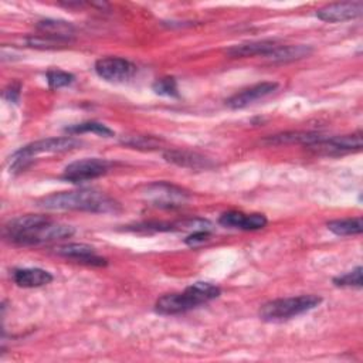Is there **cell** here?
<instances>
[{
	"instance_id": "cell-1",
	"label": "cell",
	"mask_w": 363,
	"mask_h": 363,
	"mask_svg": "<svg viewBox=\"0 0 363 363\" xmlns=\"http://www.w3.org/2000/svg\"><path fill=\"white\" fill-rule=\"evenodd\" d=\"M74 234V228L68 224L52 221L47 216L26 214L10 220L4 225V237L17 245H38Z\"/></svg>"
},
{
	"instance_id": "cell-2",
	"label": "cell",
	"mask_w": 363,
	"mask_h": 363,
	"mask_svg": "<svg viewBox=\"0 0 363 363\" xmlns=\"http://www.w3.org/2000/svg\"><path fill=\"white\" fill-rule=\"evenodd\" d=\"M38 207L45 210H79L89 213H109L118 208V203L102 191L81 189L54 193L43 197Z\"/></svg>"
},
{
	"instance_id": "cell-3",
	"label": "cell",
	"mask_w": 363,
	"mask_h": 363,
	"mask_svg": "<svg viewBox=\"0 0 363 363\" xmlns=\"http://www.w3.org/2000/svg\"><path fill=\"white\" fill-rule=\"evenodd\" d=\"M220 294L221 289L217 285L199 281L187 286L183 292L166 294L160 296L155 303V309L157 313L162 315L184 313L190 309H194L203 303L216 299L217 296H220Z\"/></svg>"
},
{
	"instance_id": "cell-4",
	"label": "cell",
	"mask_w": 363,
	"mask_h": 363,
	"mask_svg": "<svg viewBox=\"0 0 363 363\" xmlns=\"http://www.w3.org/2000/svg\"><path fill=\"white\" fill-rule=\"evenodd\" d=\"M322 302L316 295H299L289 298H278L264 303L259 309V318L267 322H278L295 318L315 309Z\"/></svg>"
},
{
	"instance_id": "cell-5",
	"label": "cell",
	"mask_w": 363,
	"mask_h": 363,
	"mask_svg": "<svg viewBox=\"0 0 363 363\" xmlns=\"http://www.w3.org/2000/svg\"><path fill=\"white\" fill-rule=\"evenodd\" d=\"M81 142L71 136L64 138H48L35 140L33 143L26 145L20 150H17L11 156V169H24L28 162L37 155L41 153H58V152H67L77 146H79Z\"/></svg>"
},
{
	"instance_id": "cell-6",
	"label": "cell",
	"mask_w": 363,
	"mask_h": 363,
	"mask_svg": "<svg viewBox=\"0 0 363 363\" xmlns=\"http://www.w3.org/2000/svg\"><path fill=\"white\" fill-rule=\"evenodd\" d=\"M111 167V163L106 159L99 157H86L69 163L62 173V179L69 183H84L104 176Z\"/></svg>"
},
{
	"instance_id": "cell-7",
	"label": "cell",
	"mask_w": 363,
	"mask_h": 363,
	"mask_svg": "<svg viewBox=\"0 0 363 363\" xmlns=\"http://www.w3.org/2000/svg\"><path fill=\"white\" fill-rule=\"evenodd\" d=\"M145 197L157 207L172 208L183 206L187 201L189 194L186 190L174 184L166 182H156L146 187Z\"/></svg>"
},
{
	"instance_id": "cell-8",
	"label": "cell",
	"mask_w": 363,
	"mask_h": 363,
	"mask_svg": "<svg viewBox=\"0 0 363 363\" xmlns=\"http://www.w3.org/2000/svg\"><path fill=\"white\" fill-rule=\"evenodd\" d=\"M362 146V132H356L342 136H323L318 142L309 145L308 149L320 155H343L360 150Z\"/></svg>"
},
{
	"instance_id": "cell-9",
	"label": "cell",
	"mask_w": 363,
	"mask_h": 363,
	"mask_svg": "<svg viewBox=\"0 0 363 363\" xmlns=\"http://www.w3.org/2000/svg\"><path fill=\"white\" fill-rule=\"evenodd\" d=\"M95 72L109 82H123L136 72L135 64L121 57H104L95 62Z\"/></svg>"
},
{
	"instance_id": "cell-10",
	"label": "cell",
	"mask_w": 363,
	"mask_h": 363,
	"mask_svg": "<svg viewBox=\"0 0 363 363\" xmlns=\"http://www.w3.org/2000/svg\"><path fill=\"white\" fill-rule=\"evenodd\" d=\"M363 11V3L359 1H340V3H332L326 4L322 9L316 11V17L322 21L329 23H339L356 18L362 16Z\"/></svg>"
},
{
	"instance_id": "cell-11",
	"label": "cell",
	"mask_w": 363,
	"mask_h": 363,
	"mask_svg": "<svg viewBox=\"0 0 363 363\" xmlns=\"http://www.w3.org/2000/svg\"><path fill=\"white\" fill-rule=\"evenodd\" d=\"M55 252L64 258L81 262V264H86V265H94V267H102L106 265V259L102 258L101 255L96 254V251L88 245V244H82V242H69V244H64L55 248Z\"/></svg>"
},
{
	"instance_id": "cell-12",
	"label": "cell",
	"mask_w": 363,
	"mask_h": 363,
	"mask_svg": "<svg viewBox=\"0 0 363 363\" xmlns=\"http://www.w3.org/2000/svg\"><path fill=\"white\" fill-rule=\"evenodd\" d=\"M277 88H278L277 82H259L250 88L242 89L241 92L234 94L231 98H228L225 101V105L231 109H241V108H245V106L268 96Z\"/></svg>"
},
{
	"instance_id": "cell-13",
	"label": "cell",
	"mask_w": 363,
	"mask_h": 363,
	"mask_svg": "<svg viewBox=\"0 0 363 363\" xmlns=\"http://www.w3.org/2000/svg\"><path fill=\"white\" fill-rule=\"evenodd\" d=\"M218 223L224 227L240 228V230H259L264 228L268 223L267 217L259 213L244 214L241 211H227L223 213L218 218Z\"/></svg>"
},
{
	"instance_id": "cell-14",
	"label": "cell",
	"mask_w": 363,
	"mask_h": 363,
	"mask_svg": "<svg viewBox=\"0 0 363 363\" xmlns=\"http://www.w3.org/2000/svg\"><path fill=\"white\" fill-rule=\"evenodd\" d=\"M13 281L21 288H38L50 284L52 275L43 268H17L13 271Z\"/></svg>"
},
{
	"instance_id": "cell-15",
	"label": "cell",
	"mask_w": 363,
	"mask_h": 363,
	"mask_svg": "<svg viewBox=\"0 0 363 363\" xmlns=\"http://www.w3.org/2000/svg\"><path fill=\"white\" fill-rule=\"evenodd\" d=\"M279 44L274 40H259V41H250L233 45L227 50V54L233 58L238 57H254V55H262L267 57L269 52H272Z\"/></svg>"
},
{
	"instance_id": "cell-16",
	"label": "cell",
	"mask_w": 363,
	"mask_h": 363,
	"mask_svg": "<svg viewBox=\"0 0 363 363\" xmlns=\"http://www.w3.org/2000/svg\"><path fill=\"white\" fill-rule=\"evenodd\" d=\"M37 30L43 35L62 40L67 43H69L72 40L74 33H75V28L71 23L64 21V20H52V18H45V20L38 21Z\"/></svg>"
},
{
	"instance_id": "cell-17",
	"label": "cell",
	"mask_w": 363,
	"mask_h": 363,
	"mask_svg": "<svg viewBox=\"0 0 363 363\" xmlns=\"http://www.w3.org/2000/svg\"><path fill=\"white\" fill-rule=\"evenodd\" d=\"M164 159L167 162H172L177 166H183V167H191V169H206L210 167L211 163L207 157L197 155V153H191V152H186V150H167L164 152Z\"/></svg>"
},
{
	"instance_id": "cell-18",
	"label": "cell",
	"mask_w": 363,
	"mask_h": 363,
	"mask_svg": "<svg viewBox=\"0 0 363 363\" xmlns=\"http://www.w3.org/2000/svg\"><path fill=\"white\" fill-rule=\"evenodd\" d=\"M320 138H323V135L316 133V132H284V133H278L274 136H268L265 139L267 143L269 145H284V143H302V145H312L315 142H318Z\"/></svg>"
},
{
	"instance_id": "cell-19",
	"label": "cell",
	"mask_w": 363,
	"mask_h": 363,
	"mask_svg": "<svg viewBox=\"0 0 363 363\" xmlns=\"http://www.w3.org/2000/svg\"><path fill=\"white\" fill-rule=\"evenodd\" d=\"M311 52L312 48L309 45H278L267 58L272 62H289L308 57Z\"/></svg>"
},
{
	"instance_id": "cell-20",
	"label": "cell",
	"mask_w": 363,
	"mask_h": 363,
	"mask_svg": "<svg viewBox=\"0 0 363 363\" xmlns=\"http://www.w3.org/2000/svg\"><path fill=\"white\" fill-rule=\"evenodd\" d=\"M326 227L336 235H356L363 231V220L362 217L332 220L326 224Z\"/></svg>"
},
{
	"instance_id": "cell-21",
	"label": "cell",
	"mask_w": 363,
	"mask_h": 363,
	"mask_svg": "<svg viewBox=\"0 0 363 363\" xmlns=\"http://www.w3.org/2000/svg\"><path fill=\"white\" fill-rule=\"evenodd\" d=\"M65 132L71 133V135H78V133H95L99 136H112L113 130L109 129L106 125L101 123V122H95V121H88V122H81V123H75L71 125L68 128H65Z\"/></svg>"
},
{
	"instance_id": "cell-22",
	"label": "cell",
	"mask_w": 363,
	"mask_h": 363,
	"mask_svg": "<svg viewBox=\"0 0 363 363\" xmlns=\"http://www.w3.org/2000/svg\"><path fill=\"white\" fill-rule=\"evenodd\" d=\"M153 91L162 96H177V81L173 77H163L153 82Z\"/></svg>"
},
{
	"instance_id": "cell-23",
	"label": "cell",
	"mask_w": 363,
	"mask_h": 363,
	"mask_svg": "<svg viewBox=\"0 0 363 363\" xmlns=\"http://www.w3.org/2000/svg\"><path fill=\"white\" fill-rule=\"evenodd\" d=\"M47 82L51 88L58 89L62 86H67L69 84L74 82L75 77L67 71H61V69H50L47 71Z\"/></svg>"
},
{
	"instance_id": "cell-24",
	"label": "cell",
	"mask_w": 363,
	"mask_h": 363,
	"mask_svg": "<svg viewBox=\"0 0 363 363\" xmlns=\"http://www.w3.org/2000/svg\"><path fill=\"white\" fill-rule=\"evenodd\" d=\"M362 267H356L354 269L343 274V275H339L336 278H333V284L336 286H356V288H360L363 285V281H362Z\"/></svg>"
},
{
	"instance_id": "cell-25",
	"label": "cell",
	"mask_w": 363,
	"mask_h": 363,
	"mask_svg": "<svg viewBox=\"0 0 363 363\" xmlns=\"http://www.w3.org/2000/svg\"><path fill=\"white\" fill-rule=\"evenodd\" d=\"M122 143L133 147H147L153 149L159 145V139L153 136H145V135H133V136H125L122 139Z\"/></svg>"
},
{
	"instance_id": "cell-26",
	"label": "cell",
	"mask_w": 363,
	"mask_h": 363,
	"mask_svg": "<svg viewBox=\"0 0 363 363\" xmlns=\"http://www.w3.org/2000/svg\"><path fill=\"white\" fill-rule=\"evenodd\" d=\"M210 240V231H206V230H199V231H193L184 241L187 245L190 247H197V245H201L204 244L206 241Z\"/></svg>"
},
{
	"instance_id": "cell-27",
	"label": "cell",
	"mask_w": 363,
	"mask_h": 363,
	"mask_svg": "<svg viewBox=\"0 0 363 363\" xmlns=\"http://www.w3.org/2000/svg\"><path fill=\"white\" fill-rule=\"evenodd\" d=\"M18 89H20L18 85H17V86L10 85V88H7V89L4 91V98H7V99L11 101V102H16V101L18 99V95H20V91H18Z\"/></svg>"
}]
</instances>
